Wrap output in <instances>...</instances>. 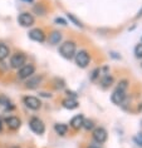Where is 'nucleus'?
Here are the masks:
<instances>
[{
    "label": "nucleus",
    "instance_id": "nucleus-20",
    "mask_svg": "<svg viewBox=\"0 0 142 148\" xmlns=\"http://www.w3.org/2000/svg\"><path fill=\"white\" fill-rule=\"evenodd\" d=\"M68 18H69V19H70V20H72V21H73V23H74V24H76V25H77V27H81V28H82V27H83V24H82V23H81V21H79V20H77V18H76V16H74V15H73V14H68Z\"/></svg>",
    "mask_w": 142,
    "mask_h": 148
},
{
    "label": "nucleus",
    "instance_id": "nucleus-16",
    "mask_svg": "<svg viewBox=\"0 0 142 148\" xmlns=\"http://www.w3.org/2000/svg\"><path fill=\"white\" fill-rule=\"evenodd\" d=\"M61 40H62V34L59 32H53L49 36V42L52 44H59Z\"/></svg>",
    "mask_w": 142,
    "mask_h": 148
},
{
    "label": "nucleus",
    "instance_id": "nucleus-15",
    "mask_svg": "<svg viewBox=\"0 0 142 148\" xmlns=\"http://www.w3.org/2000/svg\"><path fill=\"white\" fill-rule=\"evenodd\" d=\"M54 129H55V132H57L59 136H65L67 132H68V125L63 124V123H57L54 125Z\"/></svg>",
    "mask_w": 142,
    "mask_h": 148
},
{
    "label": "nucleus",
    "instance_id": "nucleus-23",
    "mask_svg": "<svg viewBox=\"0 0 142 148\" xmlns=\"http://www.w3.org/2000/svg\"><path fill=\"white\" fill-rule=\"evenodd\" d=\"M55 23H61V25H65V21L63 20V19H59V18H57V19H55Z\"/></svg>",
    "mask_w": 142,
    "mask_h": 148
},
{
    "label": "nucleus",
    "instance_id": "nucleus-25",
    "mask_svg": "<svg viewBox=\"0 0 142 148\" xmlns=\"http://www.w3.org/2000/svg\"><path fill=\"white\" fill-rule=\"evenodd\" d=\"M24 1H33V0H24Z\"/></svg>",
    "mask_w": 142,
    "mask_h": 148
},
{
    "label": "nucleus",
    "instance_id": "nucleus-1",
    "mask_svg": "<svg viewBox=\"0 0 142 148\" xmlns=\"http://www.w3.org/2000/svg\"><path fill=\"white\" fill-rule=\"evenodd\" d=\"M126 89H127V80H122L119 82L117 89H116L111 95V101L114 104H121L126 98Z\"/></svg>",
    "mask_w": 142,
    "mask_h": 148
},
{
    "label": "nucleus",
    "instance_id": "nucleus-9",
    "mask_svg": "<svg viewBox=\"0 0 142 148\" xmlns=\"http://www.w3.org/2000/svg\"><path fill=\"white\" fill-rule=\"evenodd\" d=\"M93 139L97 143H104L107 139V131L104 128H96L93 131Z\"/></svg>",
    "mask_w": 142,
    "mask_h": 148
},
{
    "label": "nucleus",
    "instance_id": "nucleus-18",
    "mask_svg": "<svg viewBox=\"0 0 142 148\" xmlns=\"http://www.w3.org/2000/svg\"><path fill=\"white\" fill-rule=\"evenodd\" d=\"M134 55L136 58H142V43H138L134 48Z\"/></svg>",
    "mask_w": 142,
    "mask_h": 148
},
{
    "label": "nucleus",
    "instance_id": "nucleus-22",
    "mask_svg": "<svg viewBox=\"0 0 142 148\" xmlns=\"http://www.w3.org/2000/svg\"><path fill=\"white\" fill-rule=\"evenodd\" d=\"M134 140L137 142L138 146H141V147H142V133H141V134H138L136 138H134Z\"/></svg>",
    "mask_w": 142,
    "mask_h": 148
},
{
    "label": "nucleus",
    "instance_id": "nucleus-2",
    "mask_svg": "<svg viewBox=\"0 0 142 148\" xmlns=\"http://www.w3.org/2000/svg\"><path fill=\"white\" fill-rule=\"evenodd\" d=\"M59 53L63 58L65 59H72L76 55V44L73 42H65L63 43L59 48Z\"/></svg>",
    "mask_w": 142,
    "mask_h": 148
},
{
    "label": "nucleus",
    "instance_id": "nucleus-11",
    "mask_svg": "<svg viewBox=\"0 0 142 148\" xmlns=\"http://www.w3.org/2000/svg\"><path fill=\"white\" fill-rule=\"evenodd\" d=\"M5 123H6V125H8L10 129H13V131H17V129H19L21 122H20V119L18 117H8L5 119Z\"/></svg>",
    "mask_w": 142,
    "mask_h": 148
},
{
    "label": "nucleus",
    "instance_id": "nucleus-28",
    "mask_svg": "<svg viewBox=\"0 0 142 148\" xmlns=\"http://www.w3.org/2000/svg\"><path fill=\"white\" fill-rule=\"evenodd\" d=\"M141 66H142V63H141Z\"/></svg>",
    "mask_w": 142,
    "mask_h": 148
},
{
    "label": "nucleus",
    "instance_id": "nucleus-3",
    "mask_svg": "<svg viewBox=\"0 0 142 148\" xmlns=\"http://www.w3.org/2000/svg\"><path fill=\"white\" fill-rule=\"evenodd\" d=\"M35 72V66L34 64H24L21 68H19L18 70V78L19 79H28L29 77H32Z\"/></svg>",
    "mask_w": 142,
    "mask_h": 148
},
{
    "label": "nucleus",
    "instance_id": "nucleus-19",
    "mask_svg": "<svg viewBox=\"0 0 142 148\" xmlns=\"http://www.w3.org/2000/svg\"><path fill=\"white\" fill-rule=\"evenodd\" d=\"M112 82H113V78H112V77H110V75H107V77H104V79L102 80V84H103L104 88H107V87L111 86Z\"/></svg>",
    "mask_w": 142,
    "mask_h": 148
},
{
    "label": "nucleus",
    "instance_id": "nucleus-8",
    "mask_svg": "<svg viewBox=\"0 0 142 148\" xmlns=\"http://www.w3.org/2000/svg\"><path fill=\"white\" fill-rule=\"evenodd\" d=\"M24 104L27 106L29 109H33V110H38L40 107H42L40 101L35 97H25L24 98Z\"/></svg>",
    "mask_w": 142,
    "mask_h": 148
},
{
    "label": "nucleus",
    "instance_id": "nucleus-6",
    "mask_svg": "<svg viewBox=\"0 0 142 148\" xmlns=\"http://www.w3.org/2000/svg\"><path fill=\"white\" fill-rule=\"evenodd\" d=\"M29 125H30L32 131L34 133H37V134H42V133H44V131H45V125H44V123L37 117L32 118L30 122H29Z\"/></svg>",
    "mask_w": 142,
    "mask_h": 148
},
{
    "label": "nucleus",
    "instance_id": "nucleus-26",
    "mask_svg": "<svg viewBox=\"0 0 142 148\" xmlns=\"http://www.w3.org/2000/svg\"><path fill=\"white\" fill-rule=\"evenodd\" d=\"M0 129H1V122H0Z\"/></svg>",
    "mask_w": 142,
    "mask_h": 148
},
{
    "label": "nucleus",
    "instance_id": "nucleus-27",
    "mask_svg": "<svg viewBox=\"0 0 142 148\" xmlns=\"http://www.w3.org/2000/svg\"><path fill=\"white\" fill-rule=\"evenodd\" d=\"M13 148H19V147H13Z\"/></svg>",
    "mask_w": 142,
    "mask_h": 148
},
{
    "label": "nucleus",
    "instance_id": "nucleus-13",
    "mask_svg": "<svg viewBox=\"0 0 142 148\" xmlns=\"http://www.w3.org/2000/svg\"><path fill=\"white\" fill-rule=\"evenodd\" d=\"M83 121H84V117L82 116V114H78V116L72 118L70 125H72V128H74V129H79L82 125H83Z\"/></svg>",
    "mask_w": 142,
    "mask_h": 148
},
{
    "label": "nucleus",
    "instance_id": "nucleus-5",
    "mask_svg": "<svg viewBox=\"0 0 142 148\" xmlns=\"http://www.w3.org/2000/svg\"><path fill=\"white\" fill-rule=\"evenodd\" d=\"M25 60H27V57H25L23 53H17L10 59V65H12V68H14V69H19L25 64Z\"/></svg>",
    "mask_w": 142,
    "mask_h": 148
},
{
    "label": "nucleus",
    "instance_id": "nucleus-7",
    "mask_svg": "<svg viewBox=\"0 0 142 148\" xmlns=\"http://www.w3.org/2000/svg\"><path fill=\"white\" fill-rule=\"evenodd\" d=\"M18 21H19V24L21 25V27H32L33 24H34V18H33L32 14L29 13H21L19 18H18Z\"/></svg>",
    "mask_w": 142,
    "mask_h": 148
},
{
    "label": "nucleus",
    "instance_id": "nucleus-10",
    "mask_svg": "<svg viewBox=\"0 0 142 148\" xmlns=\"http://www.w3.org/2000/svg\"><path fill=\"white\" fill-rule=\"evenodd\" d=\"M29 38L34 42H38V43H43L45 40V35L42 29H33V30L29 32Z\"/></svg>",
    "mask_w": 142,
    "mask_h": 148
},
{
    "label": "nucleus",
    "instance_id": "nucleus-12",
    "mask_svg": "<svg viewBox=\"0 0 142 148\" xmlns=\"http://www.w3.org/2000/svg\"><path fill=\"white\" fill-rule=\"evenodd\" d=\"M42 79H43V77L42 75H39V77H29L28 80H27V83H25V87L29 88V89H34V88H37L40 84V82H42Z\"/></svg>",
    "mask_w": 142,
    "mask_h": 148
},
{
    "label": "nucleus",
    "instance_id": "nucleus-4",
    "mask_svg": "<svg viewBox=\"0 0 142 148\" xmlns=\"http://www.w3.org/2000/svg\"><path fill=\"white\" fill-rule=\"evenodd\" d=\"M74 57H76V63H77V65L81 66V68H85V66L89 64V60H91V58H89V54H88L85 50L78 51V53L74 55Z\"/></svg>",
    "mask_w": 142,
    "mask_h": 148
},
{
    "label": "nucleus",
    "instance_id": "nucleus-24",
    "mask_svg": "<svg viewBox=\"0 0 142 148\" xmlns=\"http://www.w3.org/2000/svg\"><path fill=\"white\" fill-rule=\"evenodd\" d=\"M88 148H99V147H97V146H91V147H88Z\"/></svg>",
    "mask_w": 142,
    "mask_h": 148
},
{
    "label": "nucleus",
    "instance_id": "nucleus-14",
    "mask_svg": "<svg viewBox=\"0 0 142 148\" xmlns=\"http://www.w3.org/2000/svg\"><path fill=\"white\" fill-rule=\"evenodd\" d=\"M63 107L67 109H74L78 107V103L76 99H72V98H67L63 101Z\"/></svg>",
    "mask_w": 142,
    "mask_h": 148
},
{
    "label": "nucleus",
    "instance_id": "nucleus-21",
    "mask_svg": "<svg viewBox=\"0 0 142 148\" xmlns=\"http://www.w3.org/2000/svg\"><path fill=\"white\" fill-rule=\"evenodd\" d=\"M82 127H84L87 131H89V129H92L93 128V122L92 121H89V119H87V121H83V125Z\"/></svg>",
    "mask_w": 142,
    "mask_h": 148
},
{
    "label": "nucleus",
    "instance_id": "nucleus-17",
    "mask_svg": "<svg viewBox=\"0 0 142 148\" xmlns=\"http://www.w3.org/2000/svg\"><path fill=\"white\" fill-rule=\"evenodd\" d=\"M9 55V48L5 45V44L0 43V60H4V59L8 58Z\"/></svg>",
    "mask_w": 142,
    "mask_h": 148
}]
</instances>
